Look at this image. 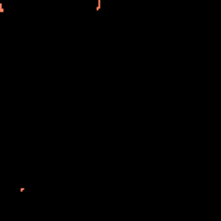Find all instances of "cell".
Returning <instances> with one entry per match:
<instances>
[{
  "mask_svg": "<svg viewBox=\"0 0 221 221\" xmlns=\"http://www.w3.org/2000/svg\"><path fill=\"white\" fill-rule=\"evenodd\" d=\"M95 4H97V12H100L102 11V0H95Z\"/></svg>",
  "mask_w": 221,
  "mask_h": 221,
  "instance_id": "6da1fadb",
  "label": "cell"
},
{
  "mask_svg": "<svg viewBox=\"0 0 221 221\" xmlns=\"http://www.w3.org/2000/svg\"><path fill=\"white\" fill-rule=\"evenodd\" d=\"M4 11H5V5H4V4L0 2V14H4Z\"/></svg>",
  "mask_w": 221,
  "mask_h": 221,
  "instance_id": "7a4b0ae2",
  "label": "cell"
}]
</instances>
